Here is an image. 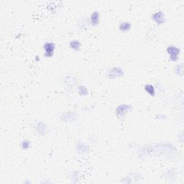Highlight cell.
I'll use <instances>...</instances> for the list:
<instances>
[{
	"label": "cell",
	"mask_w": 184,
	"mask_h": 184,
	"mask_svg": "<svg viewBox=\"0 0 184 184\" xmlns=\"http://www.w3.org/2000/svg\"><path fill=\"white\" fill-rule=\"evenodd\" d=\"M133 109V107L129 104H120L119 106H117V107L116 108L115 110V114L116 116L118 119H122L123 117H125L127 114L129 112V111Z\"/></svg>",
	"instance_id": "6da1fadb"
},
{
	"label": "cell",
	"mask_w": 184,
	"mask_h": 184,
	"mask_svg": "<svg viewBox=\"0 0 184 184\" xmlns=\"http://www.w3.org/2000/svg\"><path fill=\"white\" fill-rule=\"evenodd\" d=\"M166 52L168 53L170 60L175 62L179 59V55L181 54V49L175 45H170L166 48Z\"/></svg>",
	"instance_id": "7a4b0ae2"
},
{
	"label": "cell",
	"mask_w": 184,
	"mask_h": 184,
	"mask_svg": "<svg viewBox=\"0 0 184 184\" xmlns=\"http://www.w3.org/2000/svg\"><path fill=\"white\" fill-rule=\"evenodd\" d=\"M44 56L46 58H52L53 56L55 50V44L52 42H46L43 44Z\"/></svg>",
	"instance_id": "3957f363"
},
{
	"label": "cell",
	"mask_w": 184,
	"mask_h": 184,
	"mask_svg": "<svg viewBox=\"0 0 184 184\" xmlns=\"http://www.w3.org/2000/svg\"><path fill=\"white\" fill-rule=\"evenodd\" d=\"M152 19L158 25H161L165 23V15L163 11H157L154 12L151 16Z\"/></svg>",
	"instance_id": "277c9868"
},
{
	"label": "cell",
	"mask_w": 184,
	"mask_h": 184,
	"mask_svg": "<svg viewBox=\"0 0 184 184\" xmlns=\"http://www.w3.org/2000/svg\"><path fill=\"white\" fill-rule=\"evenodd\" d=\"M124 73H125V72H124V70L122 69L119 67H114L109 70L107 75L109 79H115V78L122 76Z\"/></svg>",
	"instance_id": "5b68a950"
},
{
	"label": "cell",
	"mask_w": 184,
	"mask_h": 184,
	"mask_svg": "<svg viewBox=\"0 0 184 184\" xmlns=\"http://www.w3.org/2000/svg\"><path fill=\"white\" fill-rule=\"evenodd\" d=\"M90 23L93 26H97L100 23V13L98 11L93 12L90 15Z\"/></svg>",
	"instance_id": "8992f818"
},
{
	"label": "cell",
	"mask_w": 184,
	"mask_h": 184,
	"mask_svg": "<svg viewBox=\"0 0 184 184\" xmlns=\"http://www.w3.org/2000/svg\"><path fill=\"white\" fill-rule=\"evenodd\" d=\"M35 129L37 133L41 135H45L46 132H47V127H46L45 124L44 122H40L36 125Z\"/></svg>",
	"instance_id": "52a82bcc"
},
{
	"label": "cell",
	"mask_w": 184,
	"mask_h": 184,
	"mask_svg": "<svg viewBox=\"0 0 184 184\" xmlns=\"http://www.w3.org/2000/svg\"><path fill=\"white\" fill-rule=\"evenodd\" d=\"M132 27V24L128 21H124L120 23L119 25V30L124 33H127V32L130 30Z\"/></svg>",
	"instance_id": "ba28073f"
},
{
	"label": "cell",
	"mask_w": 184,
	"mask_h": 184,
	"mask_svg": "<svg viewBox=\"0 0 184 184\" xmlns=\"http://www.w3.org/2000/svg\"><path fill=\"white\" fill-rule=\"evenodd\" d=\"M69 46H70V48L73 50V51L78 52L80 51V49H81V42L77 41V40H73V41L70 42Z\"/></svg>",
	"instance_id": "9c48e42d"
},
{
	"label": "cell",
	"mask_w": 184,
	"mask_h": 184,
	"mask_svg": "<svg viewBox=\"0 0 184 184\" xmlns=\"http://www.w3.org/2000/svg\"><path fill=\"white\" fill-rule=\"evenodd\" d=\"M144 89L145 91L149 95H150L151 97H155V87L153 85L150 84V83H147L144 86Z\"/></svg>",
	"instance_id": "30bf717a"
},
{
	"label": "cell",
	"mask_w": 184,
	"mask_h": 184,
	"mask_svg": "<svg viewBox=\"0 0 184 184\" xmlns=\"http://www.w3.org/2000/svg\"><path fill=\"white\" fill-rule=\"evenodd\" d=\"M78 92H79L80 95L82 96H86L89 94V91L84 86H79V88H78Z\"/></svg>",
	"instance_id": "8fae6325"
},
{
	"label": "cell",
	"mask_w": 184,
	"mask_h": 184,
	"mask_svg": "<svg viewBox=\"0 0 184 184\" xmlns=\"http://www.w3.org/2000/svg\"><path fill=\"white\" fill-rule=\"evenodd\" d=\"M31 147V142L27 140H25L21 143V147L23 150H28Z\"/></svg>",
	"instance_id": "7c38bea8"
},
{
	"label": "cell",
	"mask_w": 184,
	"mask_h": 184,
	"mask_svg": "<svg viewBox=\"0 0 184 184\" xmlns=\"http://www.w3.org/2000/svg\"><path fill=\"white\" fill-rule=\"evenodd\" d=\"M183 64H181V65H177L176 67L175 68V73L178 76H180L179 75V71H181V73L182 75H183Z\"/></svg>",
	"instance_id": "4fadbf2b"
},
{
	"label": "cell",
	"mask_w": 184,
	"mask_h": 184,
	"mask_svg": "<svg viewBox=\"0 0 184 184\" xmlns=\"http://www.w3.org/2000/svg\"><path fill=\"white\" fill-rule=\"evenodd\" d=\"M35 61H39L40 60H41V58H40L38 55H36L35 58Z\"/></svg>",
	"instance_id": "5bb4252c"
}]
</instances>
